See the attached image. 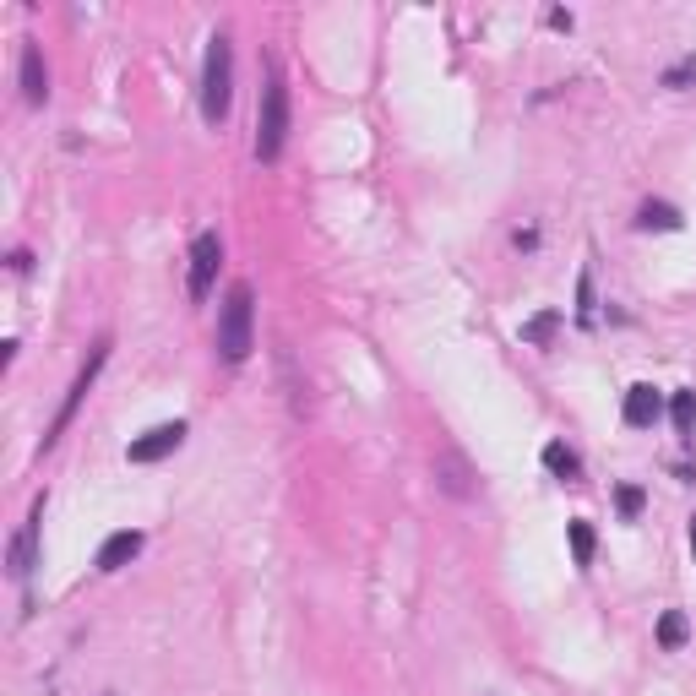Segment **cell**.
Returning <instances> with one entry per match:
<instances>
[{
	"instance_id": "ac0fdd59",
	"label": "cell",
	"mask_w": 696,
	"mask_h": 696,
	"mask_svg": "<svg viewBox=\"0 0 696 696\" xmlns=\"http://www.w3.org/2000/svg\"><path fill=\"white\" fill-rule=\"evenodd\" d=\"M577 321H582V327H593V278H588V272L577 278Z\"/></svg>"
},
{
	"instance_id": "30bf717a",
	"label": "cell",
	"mask_w": 696,
	"mask_h": 696,
	"mask_svg": "<svg viewBox=\"0 0 696 696\" xmlns=\"http://www.w3.org/2000/svg\"><path fill=\"white\" fill-rule=\"evenodd\" d=\"M136 555H142V533H136V528H120V533H109V539L98 544L93 566H98V571H120V566H131Z\"/></svg>"
},
{
	"instance_id": "8992f818",
	"label": "cell",
	"mask_w": 696,
	"mask_h": 696,
	"mask_svg": "<svg viewBox=\"0 0 696 696\" xmlns=\"http://www.w3.org/2000/svg\"><path fill=\"white\" fill-rule=\"evenodd\" d=\"M218 267H223V240H218V234H196V240H191V278H185V289H191L196 305L213 294Z\"/></svg>"
},
{
	"instance_id": "ba28073f",
	"label": "cell",
	"mask_w": 696,
	"mask_h": 696,
	"mask_svg": "<svg viewBox=\"0 0 696 696\" xmlns=\"http://www.w3.org/2000/svg\"><path fill=\"white\" fill-rule=\"evenodd\" d=\"M185 435H191V430H185V419H174V425H153L147 435H136V441L126 446V457H131V463H164L169 452H180V446H185Z\"/></svg>"
},
{
	"instance_id": "5bb4252c",
	"label": "cell",
	"mask_w": 696,
	"mask_h": 696,
	"mask_svg": "<svg viewBox=\"0 0 696 696\" xmlns=\"http://www.w3.org/2000/svg\"><path fill=\"white\" fill-rule=\"evenodd\" d=\"M566 539H571V561L577 566H593V550H599V539H593V528L588 522H566Z\"/></svg>"
},
{
	"instance_id": "6da1fadb",
	"label": "cell",
	"mask_w": 696,
	"mask_h": 696,
	"mask_svg": "<svg viewBox=\"0 0 696 696\" xmlns=\"http://www.w3.org/2000/svg\"><path fill=\"white\" fill-rule=\"evenodd\" d=\"M251 348H256V294H251V283H234L218 310V354L229 365H240Z\"/></svg>"
},
{
	"instance_id": "9c48e42d",
	"label": "cell",
	"mask_w": 696,
	"mask_h": 696,
	"mask_svg": "<svg viewBox=\"0 0 696 696\" xmlns=\"http://www.w3.org/2000/svg\"><path fill=\"white\" fill-rule=\"evenodd\" d=\"M17 82H22V98H28L33 109H39L44 98H49V71H44V49L33 44V39L22 44V66H17Z\"/></svg>"
},
{
	"instance_id": "7a4b0ae2",
	"label": "cell",
	"mask_w": 696,
	"mask_h": 696,
	"mask_svg": "<svg viewBox=\"0 0 696 696\" xmlns=\"http://www.w3.org/2000/svg\"><path fill=\"white\" fill-rule=\"evenodd\" d=\"M229 98H234V49H229V33H213L207 39V66H202V120L207 126L229 120Z\"/></svg>"
},
{
	"instance_id": "277c9868",
	"label": "cell",
	"mask_w": 696,
	"mask_h": 696,
	"mask_svg": "<svg viewBox=\"0 0 696 696\" xmlns=\"http://www.w3.org/2000/svg\"><path fill=\"white\" fill-rule=\"evenodd\" d=\"M430 474H435V490L452 495V501H468V495L479 490V468L468 463L457 446H441V452L430 457Z\"/></svg>"
},
{
	"instance_id": "e0dca14e",
	"label": "cell",
	"mask_w": 696,
	"mask_h": 696,
	"mask_svg": "<svg viewBox=\"0 0 696 696\" xmlns=\"http://www.w3.org/2000/svg\"><path fill=\"white\" fill-rule=\"evenodd\" d=\"M669 419L680 435H696V392H675L669 397Z\"/></svg>"
},
{
	"instance_id": "4fadbf2b",
	"label": "cell",
	"mask_w": 696,
	"mask_h": 696,
	"mask_svg": "<svg viewBox=\"0 0 696 696\" xmlns=\"http://www.w3.org/2000/svg\"><path fill=\"white\" fill-rule=\"evenodd\" d=\"M544 468H550L555 479H577V474H582L577 452H571L566 441H550V446H544Z\"/></svg>"
},
{
	"instance_id": "3957f363",
	"label": "cell",
	"mask_w": 696,
	"mask_h": 696,
	"mask_svg": "<svg viewBox=\"0 0 696 696\" xmlns=\"http://www.w3.org/2000/svg\"><path fill=\"white\" fill-rule=\"evenodd\" d=\"M283 142H289V82L283 71H272L261 87V115H256V158L261 164H278Z\"/></svg>"
},
{
	"instance_id": "52a82bcc",
	"label": "cell",
	"mask_w": 696,
	"mask_h": 696,
	"mask_svg": "<svg viewBox=\"0 0 696 696\" xmlns=\"http://www.w3.org/2000/svg\"><path fill=\"white\" fill-rule=\"evenodd\" d=\"M39 528H44V495L33 501V512L22 517L17 539H11V550H6V566H11V577H17V582L39 566Z\"/></svg>"
},
{
	"instance_id": "9a60e30c",
	"label": "cell",
	"mask_w": 696,
	"mask_h": 696,
	"mask_svg": "<svg viewBox=\"0 0 696 696\" xmlns=\"http://www.w3.org/2000/svg\"><path fill=\"white\" fill-rule=\"evenodd\" d=\"M561 321H566L561 310H539V316H533V321H522V343H550Z\"/></svg>"
},
{
	"instance_id": "5b68a950",
	"label": "cell",
	"mask_w": 696,
	"mask_h": 696,
	"mask_svg": "<svg viewBox=\"0 0 696 696\" xmlns=\"http://www.w3.org/2000/svg\"><path fill=\"white\" fill-rule=\"evenodd\" d=\"M104 359H109V343H98L93 354H87V365L77 370V381H71L66 403H60V414H55V425L44 430V446H55L60 435H66V425H71V419H77V408H82V397L93 392V381H98V370H104Z\"/></svg>"
},
{
	"instance_id": "44dd1931",
	"label": "cell",
	"mask_w": 696,
	"mask_h": 696,
	"mask_svg": "<svg viewBox=\"0 0 696 696\" xmlns=\"http://www.w3.org/2000/svg\"><path fill=\"white\" fill-rule=\"evenodd\" d=\"M686 539H691V555H696V517H691V528H686Z\"/></svg>"
},
{
	"instance_id": "2e32d148",
	"label": "cell",
	"mask_w": 696,
	"mask_h": 696,
	"mask_svg": "<svg viewBox=\"0 0 696 696\" xmlns=\"http://www.w3.org/2000/svg\"><path fill=\"white\" fill-rule=\"evenodd\" d=\"M637 229H680V213H675L669 202H642Z\"/></svg>"
},
{
	"instance_id": "d6986e66",
	"label": "cell",
	"mask_w": 696,
	"mask_h": 696,
	"mask_svg": "<svg viewBox=\"0 0 696 696\" xmlns=\"http://www.w3.org/2000/svg\"><path fill=\"white\" fill-rule=\"evenodd\" d=\"M615 501H620V517H642V501H648V495H642L637 484H620Z\"/></svg>"
},
{
	"instance_id": "8fae6325",
	"label": "cell",
	"mask_w": 696,
	"mask_h": 696,
	"mask_svg": "<svg viewBox=\"0 0 696 696\" xmlns=\"http://www.w3.org/2000/svg\"><path fill=\"white\" fill-rule=\"evenodd\" d=\"M658 414H664V397H658L648 381H637V387L626 392V425L631 430H648V425H658Z\"/></svg>"
},
{
	"instance_id": "7c38bea8",
	"label": "cell",
	"mask_w": 696,
	"mask_h": 696,
	"mask_svg": "<svg viewBox=\"0 0 696 696\" xmlns=\"http://www.w3.org/2000/svg\"><path fill=\"white\" fill-rule=\"evenodd\" d=\"M686 637H691V620L680 615V609H664V620H658V648L680 653V648H686Z\"/></svg>"
},
{
	"instance_id": "ffe728a7",
	"label": "cell",
	"mask_w": 696,
	"mask_h": 696,
	"mask_svg": "<svg viewBox=\"0 0 696 696\" xmlns=\"http://www.w3.org/2000/svg\"><path fill=\"white\" fill-rule=\"evenodd\" d=\"M686 82H696V55H686L680 66L664 71V87H686Z\"/></svg>"
}]
</instances>
